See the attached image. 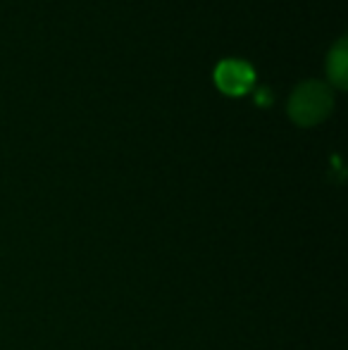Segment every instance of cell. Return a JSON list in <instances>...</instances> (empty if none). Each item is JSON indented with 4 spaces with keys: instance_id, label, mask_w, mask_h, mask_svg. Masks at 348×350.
I'll return each instance as SVG.
<instances>
[{
    "instance_id": "7a4b0ae2",
    "label": "cell",
    "mask_w": 348,
    "mask_h": 350,
    "mask_svg": "<svg viewBox=\"0 0 348 350\" xmlns=\"http://www.w3.org/2000/svg\"><path fill=\"white\" fill-rule=\"evenodd\" d=\"M256 81V72L243 60H222L215 70V83L227 96H243Z\"/></svg>"
},
{
    "instance_id": "6da1fadb",
    "label": "cell",
    "mask_w": 348,
    "mask_h": 350,
    "mask_svg": "<svg viewBox=\"0 0 348 350\" xmlns=\"http://www.w3.org/2000/svg\"><path fill=\"white\" fill-rule=\"evenodd\" d=\"M334 107V98L327 83L303 81L289 98V115L296 124L312 126L320 124Z\"/></svg>"
},
{
    "instance_id": "3957f363",
    "label": "cell",
    "mask_w": 348,
    "mask_h": 350,
    "mask_svg": "<svg viewBox=\"0 0 348 350\" xmlns=\"http://www.w3.org/2000/svg\"><path fill=\"white\" fill-rule=\"evenodd\" d=\"M327 74H330L332 83L344 91L348 81V62H346V38H339L336 46L332 48L330 57H327Z\"/></svg>"
}]
</instances>
